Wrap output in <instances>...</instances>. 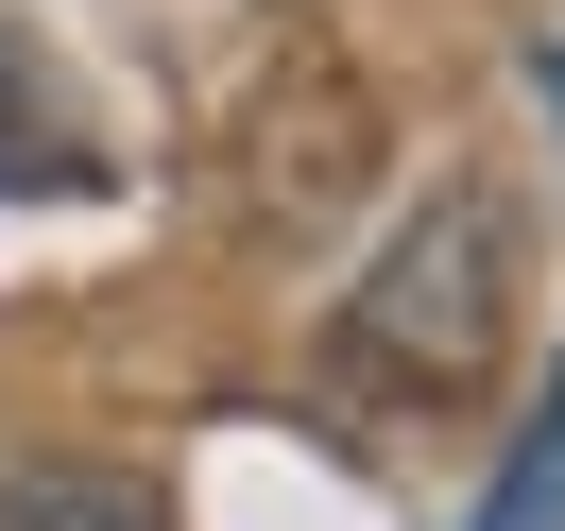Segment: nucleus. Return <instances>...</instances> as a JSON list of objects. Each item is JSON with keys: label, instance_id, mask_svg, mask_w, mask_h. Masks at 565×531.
Wrapping results in <instances>:
<instances>
[{"label": "nucleus", "instance_id": "nucleus-2", "mask_svg": "<svg viewBox=\"0 0 565 531\" xmlns=\"http://www.w3.org/2000/svg\"><path fill=\"white\" fill-rule=\"evenodd\" d=\"M360 172H377V104H360V70L275 52V70L241 86V206H257V223H326Z\"/></svg>", "mask_w": 565, "mask_h": 531}, {"label": "nucleus", "instance_id": "nucleus-3", "mask_svg": "<svg viewBox=\"0 0 565 531\" xmlns=\"http://www.w3.org/2000/svg\"><path fill=\"white\" fill-rule=\"evenodd\" d=\"M86 189H104V120H86L70 70L0 18V206H86Z\"/></svg>", "mask_w": 565, "mask_h": 531}, {"label": "nucleus", "instance_id": "nucleus-4", "mask_svg": "<svg viewBox=\"0 0 565 531\" xmlns=\"http://www.w3.org/2000/svg\"><path fill=\"white\" fill-rule=\"evenodd\" d=\"M480 531H565V360H548V394H531L514 463L480 480Z\"/></svg>", "mask_w": 565, "mask_h": 531}, {"label": "nucleus", "instance_id": "nucleus-1", "mask_svg": "<svg viewBox=\"0 0 565 531\" xmlns=\"http://www.w3.org/2000/svg\"><path fill=\"white\" fill-rule=\"evenodd\" d=\"M514 291H531V223L514 189H428L412 223L377 241V275L326 309V378L360 394V412H462V394L497 378V343H514Z\"/></svg>", "mask_w": 565, "mask_h": 531}]
</instances>
